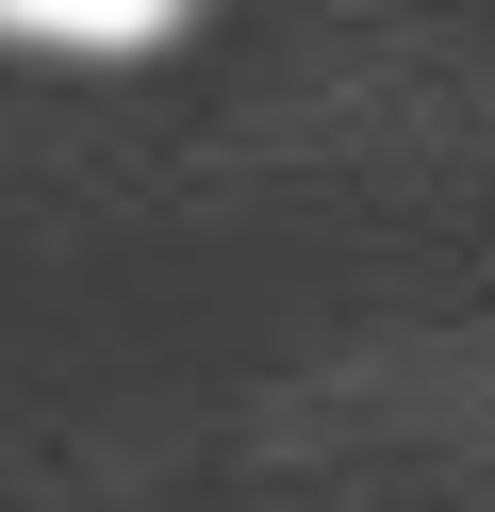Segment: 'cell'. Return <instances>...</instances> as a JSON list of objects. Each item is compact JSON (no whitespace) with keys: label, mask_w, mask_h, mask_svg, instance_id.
Instances as JSON below:
<instances>
[{"label":"cell","mask_w":495,"mask_h":512,"mask_svg":"<svg viewBox=\"0 0 495 512\" xmlns=\"http://www.w3.org/2000/svg\"><path fill=\"white\" fill-rule=\"evenodd\" d=\"M182 0H0V34H33V50H132V34H165Z\"/></svg>","instance_id":"cell-1"}]
</instances>
